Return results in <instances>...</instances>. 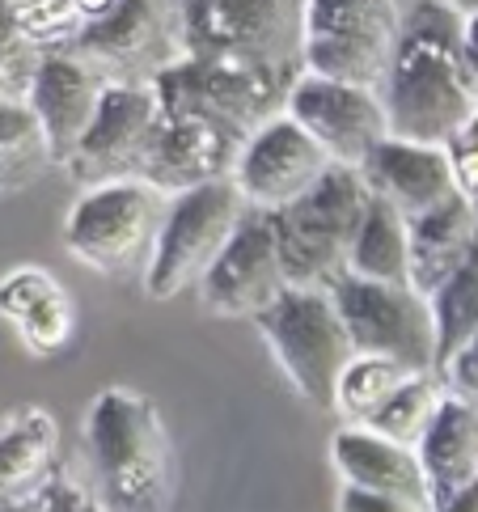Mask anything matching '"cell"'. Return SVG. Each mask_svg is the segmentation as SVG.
<instances>
[{
	"label": "cell",
	"mask_w": 478,
	"mask_h": 512,
	"mask_svg": "<svg viewBox=\"0 0 478 512\" xmlns=\"http://www.w3.org/2000/svg\"><path fill=\"white\" fill-rule=\"evenodd\" d=\"M5 94H9V85H5V81H0V98H5ZM13 98H17V94H13Z\"/></svg>",
	"instance_id": "40"
},
{
	"label": "cell",
	"mask_w": 478,
	"mask_h": 512,
	"mask_svg": "<svg viewBox=\"0 0 478 512\" xmlns=\"http://www.w3.org/2000/svg\"><path fill=\"white\" fill-rule=\"evenodd\" d=\"M339 512H432V508L411 504V500H394V496H373V491L343 487L339 491Z\"/></svg>",
	"instance_id": "34"
},
{
	"label": "cell",
	"mask_w": 478,
	"mask_h": 512,
	"mask_svg": "<svg viewBox=\"0 0 478 512\" xmlns=\"http://www.w3.org/2000/svg\"><path fill=\"white\" fill-rule=\"evenodd\" d=\"M102 89L106 81L89 64H81L72 51H47L39 68H34L30 85L22 89V102L39 119L55 166H64L72 149H77V140L85 136L89 119L98 111Z\"/></svg>",
	"instance_id": "17"
},
{
	"label": "cell",
	"mask_w": 478,
	"mask_h": 512,
	"mask_svg": "<svg viewBox=\"0 0 478 512\" xmlns=\"http://www.w3.org/2000/svg\"><path fill=\"white\" fill-rule=\"evenodd\" d=\"M301 9L305 0H174L182 56L297 81Z\"/></svg>",
	"instance_id": "3"
},
{
	"label": "cell",
	"mask_w": 478,
	"mask_h": 512,
	"mask_svg": "<svg viewBox=\"0 0 478 512\" xmlns=\"http://www.w3.org/2000/svg\"><path fill=\"white\" fill-rule=\"evenodd\" d=\"M347 276L377 280V284H411V250H407V216L385 199L369 195L356 237L347 246Z\"/></svg>",
	"instance_id": "24"
},
{
	"label": "cell",
	"mask_w": 478,
	"mask_h": 512,
	"mask_svg": "<svg viewBox=\"0 0 478 512\" xmlns=\"http://www.w3.org/2000/svg\"><path fill=\"white\" fill-rule=\"evenodd\" d=\"M51 166L55 161H51L39 119L30 115V106L22 98L5 94L0 98V195L39 182Z\"/></svg>",
	"instance_id": "25"
},
{
	"label": "cell",
	"mask_w": 478,
	"mask_h": 512,
	"mask_svg": "<svg viewBox=\"0 0 478 512\" xmlns=\"http://www.w3.org/2000/svg\"><path fill=\"white\" fill-rule=\"evenodd\" d=\"M457 64H462V77L470 85V94L478 102V13L466 17V30H462V51H457Z\"/></svg>",
	"instance_id": "35"
},
{
	"label": "cell",
	"mask_w": 478,
	"mask_h": 512,
	"mask_svg": "<svg viewBox=\"0 0 478 512\" xmlns=\"http://www.w3.org/2000/svg\"><path fill=\"white\" fill-rule=\"evenodd\" d=\"M445 394H449V386H445V377L440 373H411L394 390V398L385 402V407L364 428H373L377 436H385V441H398V445L415 449L419 436L428 432L436 407L445 402Z\"/></svg>",
	"instance_id": "27"
},
{
	"label": "cell",
	"mask_w": 478,
	"mask_h": 512,
	"mask_svg": "<svg viewBox=\"0 0 478 512\" xmlns=\"http://www.w3.org/2000/svg\"><path fill=\"white\" fill-rule=\"evenodd\" d=\"M352 352L402 364L407 373H436V326L428 297L411 284H377L360 276H335L326 284Z\"/></svg>",
	"instance_id": "9"
},
{
	"label": "cell",
	"mask_w": 478,
	"mask_h": 512,
	"mask_svg": "<svg viewBox=\"0 0 478 512\" xmlns=\"http://www.w3.org/2000/svg\"><path fill=\"white\" fill-rule=\"evenodd\" d=\"M242 136H233L229 127L212 119L182 115V111H161L144 157L136 166V178L149 182L165 199L191 187H204L216 178H233L237 153H242Z\"/></svg>",
	"instance_id": "15"
},
{
	"label": "cell",
	"mask_w": 478,
	"mask_h": 512,
	"mask_svg": "<svg viewBox=\"0 0 478 512\" xmlns=\"http://www.w3.org/2000/svg\"><path fill=\"white\" fill-rule=\"evenodd\" d=\"M432 512H478V479L457 491V496H449L440 508H432Z\"/></svg>",
	"instance_id": "36"
},
{
	"label": "cell",
	"mask_w": 478,
	"mask_h": 512,
	"mask_svg": "<svg viewBox=\"0 0 478 512\" xmlns=\"http://www.w3.org/2000/svg\"><path fill=\"white\" fill-rule=\"evenodd\" d=\"M288 89H292V81H284V77H267V72L237 68V64L187 60V56L170 64L153 81L161 111L212 119L242 140L250 132H259L271 115L284 111Z\"/></svg>",
	"instance_id": "11"
},
{
	"label": "cell",
	"mask_w": 478,
	"mask_h": 512,
	"mask_svg": "<svg viewBox=\"0 0 478 512\" xmlns=\"http://www.w3.org/2000/svg\"><path fill=\"white\" fill-rule=\"evenodd\" d=\"M259 335L267 352L284 369L288 386L297 390L309 407L330 411L335 407V386L352 360V339L343 331V318L326 288L288 284L259 318Z\"/></svg>",
	"instance_id": "5"
},
{
	"label": "cell",
	"mask_w": 478,
	"mask_h": 512,
	"mask_svg": "<svg viewBox=\"0 0 478 512\" xmlns=\"http://www.w3.org/2000/svg\"><path fill=\"white\" fill-rule=\"evenodd\" d=\"M72 5H77V13L85 17V22H94V17H102V13L115 9L119 0H72Z\"/></svg>",
	"instance_id": "37"
},
{
	"label": "cell",
	"mask_w": 478,
	"mask_h": 512,
	"mask_svg": "<svg viewBox=\"0 0 478 512\" xmlns=\"http://www.w3.org/2000/svg\"><path fill=\"white\" fill-rule=\"evenodd\" d=\"M60 474V428L43 407H17L0 419V512L34 496Z\"/></svg>",
	"instance_id": "23"
},
{
	"label": "cell",
	"mask_w": 478,
	"mask_h": 512,
	"mask_svg": "<svg viewBox=\"0 0 478 512\" xmlns=\"http://www.w3.org/2000/svg\"><path fill=\"white\" fill-rule=\"evenodd\" d=\"M13 5H17V22H22L26 39L43 56L47 51H68L85 26V17L77 13L72 0H13Z\"/></svg>",
	"instance_id": "29"
},
{
	"label": "cell",
	"mask_w": 478,
	"mask_h": 512,
	"mask_svg": "<svg viewBox=\"0 0 478 512\" xmlns=\"http://www.w3.org/2000/svg\"><path fill=\"white\" fill-rule=\"evenodd\" d=\"M428 309L436 326V373H445V364L478 335V254L432 292Z\"/></svg>",
	"instance_id": "26"
},
{
	"label": "cell",
	"mask_w": 478,
	"mask_h": 512,
	"mask_svg": "<svg viewBox=\"0 0 478 512\" xmlns=\"http://www.w3.org/2000/svg\"><path fill=\"white\" fill-rule=\"evenodd\" d=\"M398 0H305L301 68L326 81L381 89L398 47Z\"/></svg>",
	"instance_id": "7"
},
{
	"label": "cell",
	"mask_w": 478,
	"mask_h": 512,
	"mask_svg": "<svg viewBox=\"0 0 478 512\" xmlns=\"http://www.w3.org/2000/svg\"><path fill=\"white\" fill-rule=\"evenodd\" d=\"M364 208H369L364 178L356 170L330 166L301 199L267 212L288 284L326 288L335 276H343L347 246H352Z\"/></svg>",
	"instance_id": "4"
},
{
	"label": "cell",
	"mask_w": 478,
	"mask_h": 512,
	"mask_svg": "<svg viewBox=\"0 0 478 512\" xmlns=\"http://www.w3.org/2000/svg\"><path fill=\"white\" fill-rule=\"evenodd\" d=\"M77 512H106V504H98V500H85Z\"/></svg>",
	"instance_id": "39"
},
{
	"label": "cell",
	"mask_w": 478,
	"mask_h": 512,
	"mask_svg": "<svg viewBox=\"0 0 478 512\" xmlns=\"http://www.w3.org/2000/svg\"><path fill=\"white\" fill-rule=\"evenodd\" d=\"M85 445L102 479L106 512H170L178 466L165 419L149 394L102 390L85 411Z\"/></svg>",
	"instance_id": "2"
},
{
	"label": "cell",
	"mask_w": 478,
	"mask_h": 512,
	"mask_svg": "<svg viewBox=\"0 0 478 512\" xmlns=\"http://www.w3.org/2000/svg\"><path fill=\"white\" fill-rule=\"evenodd\" d=\"M39 60H43V51L26 39L22 22H17V5L13 0H0V81L9 85V94L22 98V89L30 85Z\"/></svg>",
	"instance_id": "30"
},
{
	"label": "cell",
	"mask_w": 478,
	"mask_h": 512,
	"mask_svg": "<svg viewBox=\"0 0 478 512\" xmlns=\"http://www.w3.org/2000/svg\"><path fill=\"white\" fill-rule=\"evenodd\" d=\"M462 30L466 17L445 0H415L402 13L394 60L377 89L390 140L445 149L449 136L478 111L457 64Z\"/></svg>",
	"instance_id": "1"
},
{
	"label": "cell",
	"mask_w": 478,
	"mask_h": 512,
	"mask_svg": "<svg viewBox=\"0 0 478 512\" xmlns=\"http://www.w3.org/2000/svg\"><path fill=\"white\" fill-rule=\"evenodd\" d=\"M326 170H330V157L318 149V140L280 111L259 132L246 136L233 166V187L242 191L246 208L275 212V208H288L292 199H301Z\"/></svg>",
	"instance_id": "13"
},
{
	"label": "cell",
	"mask_w": 478,
	"mask_h": 512,
	"mask_svg": "<svg viewBox=\"0 0 478 512\" xmlns=\"http://www.w3.org/2000/svg\"><path fill=\"white\" fill-rule=\"evenodd\" d=\"M407 250H411V288L419 297L457 276L478 254V208L466 195L449 199L445 208H432L407 221Z\"/></svg>",
	"instance_id": "21"
},
{
	"label": "cell",
	"mask_w": 478,
	"mask_h": 512,
	"mask_svg": "<svg viewBox=\"0 0 478 512\" xmlns=\"http://www.w3.org/2000/svg\"><path fill=\"white\" fill-rule=\"evenodd\" d=\"M474 208H478V204H474Z\"/></svg>",
	"instance_id": "41"
},
{
	"label": "cell",
	"mask_w": 478,
	"mask_h": 512,
	"mask_svg": "<svg viewBox=\"0 0 478 512\" xmlns=\"http://www.w3.org/2000/svg\"><path fill=\"white\" fill-rule=\"evenodd\" d=\"M68 51L106 85H153L182 60L174 0H119L110 13L85 22Z\"/></svg>",
	"instance_id": "10"
},
{
	"label": "cell",
	"mask_w": 478,
	"mask_h": 512,
	"mask_svg": "<svg viewBox=\"0 0 478 512\" xmlns=\"http://www.w3.org/2000/svg\"><path fill=\"white\" fill-rule=\"evenodd\" d=\"M411 373L402 369L394 360H381V356H352L347 360V369L335 386V407L347 424H369V419L385 407V402L394 398V390L407 381Z\"/></svg>",
	"instance_id": "28"
},
{
	"label": "cell",
	"mask_w": 478,
	"mask_h": 512,
	"mask_svg": "<svg viewBox=\"0 0 478 512\" xmlns=\"http://www.w3.org/2000/svg\"><path fill=\"white\" fill-rule=\"evenodd\" d=\"M445 5H453L462 17H474V13H478V0H445Z\"/></svg>",
	"instance_id": "38"
},
{
	"label": "cell",
	"mask_w": 478,
	"mask_h": 512,
	"mask_svg": "<svg viewBox=\"0 0 478 512\" xmlns=\"http://www.w3.org/2000/svg\"><path fill=\"white\" fill-rule=\"evenodd\" d=\"M284 115L318 140V149L330 157V166H343V170H360V161L390 136L385 132V111H381L377 89L326 81V77H314V72H301L292 81L284 98Z\"/></svg>",
	"instance_id": "12"
},
{
	"label": "cell",
	"mask_w": 478,
	"mask_h": 512,
	"mask_svg": "<svg viewBox=\"0 0 478 512\" xmlns=\"http://www.w3.org/2000/svg\"><path fill=\"white\" fill-rule=\"evenodd\" d=\"M246 212L250 208L242 191L233 187V178H216V182H204V187L170 195L153 254L140 271L144 292L153 301H170L191 284H199L212 259L225 250L233 229L242 225Z\"/></svg>",
	"instance_id": "8"
},
{
	"label": "cell",
	"mask_w": 478,
	"mask_h": 512,
	"mask_svg": "<svg viewBox=\"0 0 478 512\" xmlns=\"http://www.w3.org/2000/svg\"><path fill=\"white\" fill-rule=\"evenodd\" d=\"M330 462H335L343 487L432 508L415 449L398 445V441H385V436H377L373 428H364V424L339 428L335 436H330Z\"/></svg>",
	"instance_id": "20"
},
{
	"label": "cell",
	"mask_w": 478,
	"mask_h": 512,
	"mask_svg": "<svg viewBox=\"0 0 478 512\" xmlns=\"http://www.w3.org/2000/svg\"><path fill=\"white\" fill-rule=\"evenodd\" d=\"M165 204L170 199L140 178L85 187L64 221V246L98 276H136L153 254Z\"/></svg>",
	"instance_id": "6"
},
{
	"label": "cell",
	"mask_w": 478,
	"mask_h": 512,
	"mask_svg": "<svg viewBox=\"0 0 478 512\" xmlns=\"http://www.w3.org/2000/svg\"><path fill=\"white\" fill-rule=\"evenodd\" d=\"M157 94L153 85H106L98 98V111L89 119L85 136L64 161V170L81 182V187H98V182L136 178V166L144 157L153 127H157Z\"/></svg>",
	"instance_id": "14"
},
{
	"label": "cell",
	"mask_w": 478,
	"mask_h": 512,
	"mask_svg": "<svg viewBox=\"0 0 478 512\" xmlns=\"http://www.w3.org/2000/svg\"><path fill=\"white\" fill-rule=\"evenodd\" d=\"M85 500H89V496H85L77 483L64 479V474H55V479L43 483L39 491H34V496H26L22 504H13V508H5V512H77Z\"/></svg>",
	"instance_id": "32"
},
{
	"label": "cell",
	"mask_w": 478,
	"mask_h": 512,
	"mask_svg": "<svg viewBox=\"0 0 478 512\" xmlns=\"http://www.w3.org/2000/svg\"><path fill=\"white\" fill-rule=\"evenodd\" d=\"M288 288L280 250L267 212H246L233 229L225 250L212 259V267L199 280V297L216 318H259L263 309Z\"/></svg>",
	"instance_id": "16"
},
{
	"label": "cell",
	"mask_w": 478,
	"mask_h": 512,
	"mask_svg": "<svg viewBox=\"0 0 478 512\" xmlns=\"http://www.w3.org/2000/svg\"><path fill=\"white\" fill-rule=\"evenodd\" d=\"M419 470L428 483V500L440 508L449 496L478 479V407L457 394H445L428 432L415 445Z\"/></svg>",
	"instance_id": "22"
},
{
	"label": "cell",
	"mask_w": 478,
	"mask_h": 512,
	"mask_svg": "<svg viewBox=\"0 0 478 512\" xmlns=\"http://www.w3.org/2000/svg\"><path fill=\"white\" fill-rule=\"evenodd\" d=\"M445 157H449V170H453L457 191H462L470 204H478V111L449 136Z\"/></svg>",
	"instance_id": "31"
},
{
	"label": "cell",
	"mask_w": 478,
	"mask_h": 512,
	"mask_svg": "<svg viewBox=\"0 0 478 512\" xmlns=\"http://www.w3.org/2000/svg\"><path fill=\"white\" fill-rule=\"evenodd\" d=\"M364 187L369 195L385 199L390 208H398L407 221L424 216L432 208H445L449 199H457L453 170H449V157L445 149L436 144H411V140H390L385 136L377 149L360 161Z\"/></svg>",
	"instance_id": "18"
},
{
	"label": "cell",
	"mask_w": 478,
	"mask_h": 512,
	"mask_svg": "<svg viewBox=\"0 0 478 512\" xmlns=\"http://www.w3.org/2000/svg\"><path fill=\"white\" fill-rule=\"evenodd\" d=\"M0 322L13 326L30 356H64L77 339V297L47 267H13L0 276Z\"/></svg>",
	"instance_id": "19"
},
{
	"label": "cell",
	"mask_w": 478,
	"mask_h": 512,
	"mask_svg": "<svg viewBox=\"0 0 478 512\" xmlns=\"http://www.w3.org/2000/svg\"><path fill=\"white\" fill-rule=\"evenodd\" d=\"M440 377H445L449 394L466 398V402H474V407H478V335L445 364V373H440Z\"/></svg>",
	"instance_id": "33"
}]
</instances>
